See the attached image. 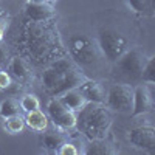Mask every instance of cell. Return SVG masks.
Segmentation results:
<instances>
[{
    "instance_id": "cell-1",
    "label": "cell",
    "mask_w": 155,
    "mask_h": 155,
    "mask_svg": "<svg viewBox=\"0 0 155 155\" xmlns=\"http://www.w3.org/2000/svg\"><path fill=\"white\" fill-rule=\"evenodd\" d=\"M50 22L51 19L44 22L27 20L17 34V48H20L28 62H33L36 65L50 64L67 54V50L62 47L58 28Z\"/></svg>"
},
{
    "instance_id": "cell-2",
    "label": "cell",
    "mask_w": 155,
    "mask_h": 155,
    "mask_svg": "<svg viewBox=\"0 0 155 155\" xmlns=\"http://www.w3.org/2000/svg\"><path fill=\"white\" fill-rule=\"evenodd\" d=\"M87 76L82 68L68 56H61L50 62L42 71V88L50 96H59L70 88L79 87Z\"/></svg>"
},
{
    "instance_id": "cell-3",
    "label": "cell",
    "mask_w": 155,
    "mask_h": 155,
    "mask_svg": "<svg viewBox=\"0 0 155 155\" xmlns=\"http://www.w3.org/2000/svg\"><path fill=\"white\" fill-rule=\"evenodd\" d=\"M112 126V112L106 104L99 102H85V106L76 112L74 129L82 134L87 140H96L107 137Z\"/></svg>"
},
{
    "instance_id": "cell-4",
    "label": "cell",
    "mask_w": 155,
    "mask_h": 155,
    "mask_svg": "<svg viewBox=\"0 0 155 155\" xmlns=\"http://www.w3.org/2000/svg\"><path fill=\"white\" fill-rule=\"evenodd\" d=\"M67 54L78 64L79 67H88L99 59L101 51L96 41L85 34H76L68 39Z\"/></svg>"
},
{
    "instance_id": "cell-5",
    "label": "cell",
    "mask_w": 155,
    "mask_h": 155,
    "mask_svg": "<svg viewBox=\"0 0 155 155\" xmlns=\"http://www.w3.org/2000/svg\"><path fill=\"white\" fill-rule=\"evenodd\" d=\"M101 54L110 62H115L127 50V39L112 28H101L96 39Z\"/></svg>"
},
{
    "instance_id": "cell-6",
    "label": "cell",
    "mask_w": 155,
    "mask_h": 155,
    "mask_svg": "<svg viewBox=\"0 0 155 155\" xmlns=\"http://www.w3.org/2000/svg\"><path fill=\"white\" fill-rule=\"evenodd\" d=\"M106 107L110 112L130 113L134 104V87L130 84H113L106 93Z\"/></svg>"
},
{
    "instance_id": "cell-7",
    "label": "cell",
    "mask_w": 155,
    "mask_h": 155,
    "mask_svg": "<svg viewBox=\"0 0 155 155\" xmlns=\"http://www.w3.org/2000/svg\"><path fill=\"white\" fill-rule=\"evenodd\" d=\"M146 53L141 48H127L115 61V70L129 78H140L146 64Z\"/></svg>"
},
{
    "instance_id": "cell-8",
    "label": "cell",
    "mask_w": 155,
    "mask_h": 155,
    "mask_svg": "<svg viewBox=\"0 0 155 155\" xmlns=\"http://www.w3.org/2000/svg\"><path fill=\"white\" fill-rule=\"evenodd\" d=\"M47 110L51 121H53L54 127H58L59 130H70V129H74L76 124V113L70 109H67L65 106L59 101L58 96H53L48 104H47Z\"/></svg>"
},
{
    "instance_id": "cell-9",
    "label": "cell",
    "mask_w": 155,
    "mask_h": 155,
    "mask_svg": "<svg viewBox=\"0 0 155 155\" xmlns=\"http://www.w3.org/2000/svg\"><path fill=\"white\" fill-rule=\"evenodd\" d=\"M126 140L135 149H141L146 152H153L155 149V129L150 124H141L129 129L126 134Z\"/></svg>"
},
{
    "instance_id": "cell-10",
    "label": "cell",
    "mask_w": 155,
    "mask_h": 155,
    "mask_svg": "<svg viewBox=\"0 0 155 155\" xmlns=\"http://www.w3.org/2000/svg\"><path fill=\"white\" fill-rule=\"evenodd\" d=\"M153 101H152V93L146 84L137 85L134 88V104L130 115L132 116H140V115H146L152 110Z\"/></svg>"
},
{
    "instance_id": "cell-11",
    "label": "cell",
    "mask_w": 155,
    "mask_h": 155,
    "mask_svg": "<svg viewBox=\"0 0 155 155\" xmlns=\"http://www.w3.org/2000/svg\"><path fill=\"white\" fill-rule=\"evenodd\" d=\"M56 14L54 8L48 5L47 2H28L25 5V16L28 20L33 22H44V20H50L53 19Z\"/></svg>"
},
{
    "instance_id": "cell-12",
    "label": "cell",
    "mask_w": 155,
    "mask_h": 155,
    "mask_svg": "<svg viewBox=\"0 0 155 155\" xmlns=\"http://www.w3.org/2000/svg\"><path fill=\"white\" fill-rule=\"evenodd\" d=\"M8 68H9L11 74L23 84H27L33 79V71H31V67H30V62L25 61L22 56L11 58L8 61Z\"/></svg>"
},
{
    "instance_id": "cell-13",
    "label": "cell",
    "mask_w": 155,
    "mask_h": 155,
    "mask_svg": "<svg viewBox=\"0 0 155 155\" xmlns=\"http://www.w3.org/2000/svg\"><path fill=\"white\" fill-rule=\"evenodd\" d=\"M81 90V93L84 95L87 102H99V104H104L106 101V90L102 88V85L98 81L93 79H87L78 87Z\"/></svg>"
},
{
    "instance_id": "cell-14",
    "label": "cell",
    "mask_w": 155,
    "mask_h": 155,
    "mask_svg": "<svg viewBox=\"0 0 155 155\" xmlns=\"http://www.w3.org/2000/svg\"><path fill=\"white\" fill-rule=\"evenodd\" d=\"M82 152L87 155H115L118 153V149L110 140L104 137V138L88 140V143L85 144Z\"/></svg>"
},
{
    "instance_id": "cell-15",
    "label": "cell",
    "mask_w": 155,
    "mask_h": 155,
    "mask_svg": "<svg viewBox=\"0 0 155 155\" xmlns=\"http://www.w3.org/2000/svg\"><path fill=\"white\" fill-rule=\"evenodd\" d=\"M58 98H59V101L62 102L64 106H65L67 109H70V110H73L74 113L78 110H81L85 106V102H87L85 98H84V95L81 93V90L78 88V87L67 90V92H64Z\"/></svg>"
},
{
    "instance_id": "cell-16",
    "label": "cell",
    "mask_w": 155,
    "mask_h": 155,
    "mask_svg": "<svg viewBox=\"0 0 155 155\" xmlns=\"http://www.w3.org/2000/svg\"><path fill=\"white\" fill-rule=\"evenodd\" d=\"M25 124H27L30 129L33 130H37V132H44L47 130L48 127V116L42 112V110H30V112H25Z\"/></svg>"
},
{
    "instance_id": "cell-17",
    "label": "cell",
    "mask_w": 155,
    "mask_h": 155,
    "mask_svg": "<svg viewBox=\"0 0 155 155\" xmlns=\"http://www.w3.org/2000/svg\"><path fill=\"white\" fill-rule=\"evenodd\" d=\"M64 141H65V138L59 132H45L41 137V146L48 152H58L59 146Z\"/></svg>"
},
{
    "instance_id": "cell-18",
    "label": "cell",
    "mask_w": 155,
    "mask_h": 155,
    "mask_svg": "<svg viewBox=\"0 0 155 155\" xmlns=\"http://www.w3.org/2000/svg\"><path fill=\"white\" fill-rule=\"evenodd\" d=\"M127 5L130 6V9L140 16H153V6H155V0H126Z\"/></svg>"
},
{
    "instance_id": "cell-19",
    "label": "cell",
    "mask_w": 155,
    "mask_h": 155,
    "mask_svg": "<svg viewBox=\"0 0 155 155\" xmlns=\"http://www.w3.org/2000/svg\"><path fill=\"white\" fill-rule=\"evenodd\" d=\"M20 102L16 98H6L0 102V116L3 120L9 118V116H14L20 113Z\"/></svg>"
},
{
    "instance_id": "cell-20",
    "label": "cell",
    "mask_w": 155,
    "mask_h": 155,
    "mask_svg": "<svg viewBox=\"0 0 155 155\" xmlns=\"http://www.w3.org/2000/svg\"><path fill=\"white\" fill-rule=\"evenodd\" d=\"M5 129H6V132H9V134H12V135L22 132L23 129H25V120H23V116L19 113V115H14V116H9V118H6Z\"/></svg>"
},
{
    "instance_id": "cell-21",
    "label": "cell",
    "mask_w": 155,
    "mask_h": 155,
    "mask_svg": "<svg viewBox=\"0 0 155 155\" xmlns=\"http://www.w3.org/2000/svg\"><path fill=\"white\" fill-rule=\"evenodd\" d=\"M20 109L23 112H30V110H36L41 107V101H39V98L33 93H27V95H23L20 99Z\"/></svg>"
},
{
    "instance_id": "cell-22",
    "label": "cell",
    "mask_w": 155,
    "mask_h": 155,
    "mask_svg": "<svg viewBox=\"0 0 155 155\" xmlns=\"http://www.w3.org/2000/svg\"><path fill=\"white\" fill-rule=\"evenodd\" d=\"M141 79L147 84H153L155 82V67H153V56H149L146 59V64L141 71Z\"/></svg>"
},
{
    "instance_id": "cell-23",
    "label": "cell",
    "mask_w": 155,
    "mask_h": 155,
    "mask_svg": "<svg viewBox=\"0 0 155 155\" xmlns=\"http://www.w3.org/2000/svg\"><path fill=\"white\" fill-rule=\"evenodd\" d=\"M56 153H59V155H78V153H79V150H78V147L73 143L64 141V143L59 146V149H58Z\"/></svg>"
},
{
    "instance_id": "cell-24",
    "label": "cell",
    "mask_w": 155,
    "mask_h": 155,
    "mask_svg": "<svg viewBox=\"0 0 155 155\" xmlns=\"http://www.w3.org/2000/svg\"><path fill=\"white\" fill-rule=\"evenodd\" d=\"M11 84H12V82H11V76H9V73L0 70V88H2V90L9 88Z\"/></svg>"
},
{
    "instance_id": "cell-25",
    "label": "cell",
    "mask_w": 155,
    "mask_h": 155,
    "mask_svg": "<svg viewBox=\"0 0 155 155\" xmlns=\"http://www.w3.org/2000/svg\"><path fill=\"white\" fill-rule=\"evenodd\" d=\"M8 61V50L5 48V45L0 44V64H6Z\"/></svg>"
},
{
    "instance_id": "cell-26",
    "label": "cell",
    "mask_w": 155,
    "mask_h": 155,
    "mask_svg": "<svg viewBox=\"0 0 155 155\" xmlns=\"http://www.w3.org/2000/svg\"><path fill=\"white\" fill-rule=\"evenodd\" d=\"M3 34H5V28L2 27V25H0V42L3 41Z\"/></svg>"
},
{
    "instance_id": "cell-27",
    "label": "cell",
    "mask_w": 155,
    "mask_h": 155,
    "mask_svg": "<svg viewBox=\"0 0 155 155\" xmlns=\"http://www.w3.org/2000/svg\"><path fill=\"white\" fill-rule=\"evenodd\" d=\"M28 2H36V3H39V2H47V0H28Z\"/></svg>"
},
{
    "instance_id": "cell-28",
    "label": "cell",
    "mask_w": 155,
    "mask_h": 155,
    "mask_svg": "<svg viewBox=\"0 0 155 155\" xmlns=\"http://www.w3.org/2000/svg\"><path fill=\"white\" fill-rule=\"evenodd\" d=\"M50 2H56V0H50Z\"/></svg>"
}]
</instances>
